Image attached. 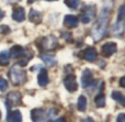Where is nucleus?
Here are the masks:
<instances>
[{
    "label": "nucleus",
    "instance_id": "412c9836",
    "mask_svg": "<svg viewBox=\"0 0 125 122\" xmlns=\"http://www.w3.org/2000/svg\"><path fill=\"white\" fill-rule=\"evenodd\" d=\"M9 53L3 51V52H0V65H8L9 64Z\"/></svg>",
    "mask_w": 125,
    "mask_h": 122
},
{
    "label": "nucleus",
    "instance_id": "4be33fe9",
    "mask_svg": "<svg viewBox=\"0 0 125 122\" xmlns=\"http://www.w3.org/2000/svg\"><path fill=\"white\" fill-rule=\"evenodd\" d=\"M112 97H113V99H114V100L119 101V102L121 103L122 106L125 105V102H124V96L120 91H115V90H114V91L112 92Z\"/></svg>",
    "mask_w": 125,
    "mask_h": 122
},
{
    "label": "nucleus",
    "instance_id": "4468645a",
    "mask_svg": "<svg viewBox=\"0 0 125 122\" xmlns=\"http://www.w3.org/2000/svg\"><path fill=\"white\" fill-rule=\"evenodd\" d=\"M29 20L33 22L34 24H39L42 21V14L40 11L35 10V9H31L30 13H29Z\"/></svg>",
    "mask_w": 125,
    "mask_h": 122
},
{
    "label": "nucleus",
    "instance_id": "0eeeda50",
    "mask_svg": "<svg viewBox=\"0 0 125 122\" xmlns=\"http://www.w3.org/2000/svg\"><path fill=\"white\" fill-rule=\"evenodd\" d=\"M93 83V75L90 69H84L81 74V86L83 88H88Z\"/></svg>",
    "mask_w": 125,
    "mask_h": 122
},
{
    "label": "nucleus",
    "instance_id": "423d86ee",
    "mask_svg": "<svg viewBox=\"0 0 125 122\" xmlns=\"http://www.w3.org/2000/svg\"><path fill=\"white\" fill-rule=\"evenodd\" d=\"M64 86L68 91L75 92L78 89V84H77V80H76L75 75H73V74L67 75L64 78Z\"/></svg>",
    "mask_w": 125,
    "mask_h": 122
},
{
    "label": "nucleus",
    "instance_id": "39448f33",
    "mask_svg": "<svg viewBox=\"0 0 125 122\" xmlns=\"http://www.w3.org/2000/svg\"><path fill=\"white\" fill-rule=\"evenodd\" d=\"M31 118L33 122H46L48 119V114L42 108H36L31 111Z\"/></svg>",
    "mask_w": 125,
    "mask_h": 122
},
{
    "label": "nucleus",
    "instance_id": "a211bd4d",
    "mask_svg": "<svg viewBox=\"0 0 125 122\" xmlns=\"http://www.w3.org/2000/svg\"><path fill=\"white\" fill-rule=\"evenodd\" d=\"M78 110L81 112H84L87 110V98L86 96H83V95H81V96H79V98H78Z\"/></svg>",
    "mask_w": 125,
    "mask_h": 122
},
{
    "label": "nucleus",
    "instance_id": "9b49d317",
    "mask_svg": "<svg viewBox=\"0 0 125 122\" xmlns=\"http://www.w3.org/2000/svg\"><path fill=\"white\" fill-rule=\"evenodd\" d=\"M124 32V21L122 20H117L114 24H113L112 29H111V34L114 36H121Z\"/></svg>",
    "mask_w": 125,
    "mask_h": 122
},
{
    "label": "nucleus",
    "instance_id": "f3484780",
    "mask_svg": "<svg viewBox=\"0 0 125 122\" xmlns=\"http://www.w3.org/2000/svg\"><path fill=\"white\" fill-rule=\"evenodd\" d=\"M23 51L24 50L20 45H14V46H12V47H11L9 56H11L12 58H18V57L22 56V54H23Z\"/></svg>",
    "mask_w": 125,
    "mask_h": 122
},
{
    "label": "nucleus",
    "instance_id": "b1692460",
    "mask_svg": "<svg viewBox=\"0 0 125 122\" xmlns=\"http://www.w3.org/2000/svg\"><path fill=\"white\" fill-rule=\"evenodd\" d=\"M8 89V83L3 77H0V91H6Z\"/></svg>",
    "mask_w": 125,
    "mask_h": 122
},
{
    "label": "nucleus",
    "instance_id": "c85d7f7f",
    "mask_svg": "<svg viewBox=\"0 0 125 122\" xmlns=\"http://www.w3.org/2000/svg\"><path fill=\"white\" fill-rule=\"evenodd\" d=\"M53 122H66V120H65L64 118H58V119H56V120H54Z\"/></svg>",
    "mask_w": 125,
    "mask_h": 122
},
{
    "label": "nucleus",
    "instance_id": "dca6fc26",
    "mask_svg": "<svg viewBox=\"0 0 125 122\" xmlns=\"http://www.w3.org/2000/svg\"><path fill=\"white\" fill-rule=\"evenodd\" d=\"M37 81H39L40 86H42V87H44V86L47 85V84H48V74H47V70L44 69V68H42L41 73H40L39 76H37Z\"/></svg>",
    "mask_w": 125,
    "mask_h": 122
},
{
    "label": "nucleus",
    "instance_id": "f257e3e1",
    "mask_svg": "<svg viewBox=\"0 0 125 122\" xmlns=\"http://www.w3.org/2000/svg\"><path fill=\"white\" fill-rule=\"evenodd\" d=\"M113 1L112 0H103V6L100 11L98 21L93 25L91 30V35H92L94 41H100L106 35L108 32V22L110 19V14L112 11Z\"/></svg>",
    "mask_w": 125,
    "mask_h": 122
},
{
    "label": "nucleus",
    "instance_id": "cd10ccee",
    "mask_svg": "<svg viewBox=\"0 0 125 122\" xmlns=\"http://www.w3.org/2000/svg\"><path fill=\"white\" fill-rule=\"evenodd\" d=\"M81 122H94L93 121V119L92 118H90V117H88V118H86L84 120H82Z\"/></svg>",
    "mask_w": 125,
    "mask_h": 122
},
{
    "label": "nucleus",
    "instance_id": "2eb2a0df",
    "mask_svg": "<svg viewBox=\"0 0 125 122\" xmlns=\"http://www.w3.org/2000/svg\"><path fill=\"white\" fill-rule=\"evenodd\" d=\"M22 121V114L19 110H13L10 111L7 116V122H21Z\"/></svg>",
    "mask_w": 125,
    "mask_h": 122
},
{
    "label": "nucleus",
    "instance_id": "bb28decb",
    "mask_svg": "<svg viewBox=\"0 0 125 122\" xmlns=\"http://www.w3.org/2000/svg\"><path fill=\"white\" fill-rule=\"evenodd\" d=\"M116 122H125V114L124 113H120L119 117L116 118Z\"/></svg>",
    "mask_w": 125,
    "mask_h": 122
},
{
    "label": "nucleus",
    "instance_id": "1a4fd4ad",
    "mask_svg": "<svg viewBox=\"0 0 125 122\" xmlns=\"http://www.w3.org/2000/svg\"><path fill=\"white\" fill-rule=\"evenodd\" d=\"M98 52L94 47H88L82 52V58L87 62H93L97 59Z\"/></svg>",
    "mask_w": 125,
    "mask_h": 122
},
{
    "label": "nucleus",
    "instance_id": "a878e982",
    "mask_svg": "<svg viewBox=\"0 0 125 122\" xmlns=\"http://www.w3.org/2000/svg\"><path fill=\"white\" fill-rule=\"evenodd\" d=\"M9 32H10V29H9L7 25L0 26V33H2V34H7V33H9Z\"/></svg>",
    "mask_w": 125,
    "mask_h": 122
},
{
    "label": "nucleus",
    "instance_id": "6e6552de",
    "mask_svg": "<svg viewBox=\"0 0 125 122\" xmlns=\"http://www.w3.org/2000/svg\"><path fill=\"white\" fill-rule=\"evenodd\" d=\"M117 50V46L115 43L113 42H108L105 43L101 48V53L103 56H106V57H110L111 55H113Z\"/></svg>",
    "mask_w": 125,
    "mask_h": 122
},
{
    "label": "nucleus",
    "instance_id": "2f4dec72",
    "mask_svg": "<svg viewBox=\"0 0 125 122\" xmlns=\"http://www.w3.org/2000/svg\"><path fill=\"white\" fill-rule=\"evenodd\" d=\"M0 118H1V111H0Z\"/></svg>",
    "mask_w": 125,
    "mask_h": 122
},
{
    "label": "nucleus",
    "instance_id": "f03ea898",
    "mask_svg": "<svg viewBox=\"0 0 125 122\" xmlns=\"http://www.w3.org/2000/svg\"><path fill=\"white\" fill-rule=\"evenodd\" d=\"M9 77H10L11 81L14 85L21 86L26 81V73L21 68V66L14 65L11 67L10 72H9Z\"/></svg>",
    "mask_w": 125,
    "mask_h": 122
},
{
    "label": "nucleus",
    "instance_id": "5701e85b",
    "mask_svg": "<svg viewBox=\"0 0 125 122\" xmlns=\"http://www.w3.org/2000/svg\"><path fill=\"white\" fill-rule=\"evenodd\" d=\"M65 3L70 9H77L80 3V0H65Z\"/></svg>",
    "mask_w": 125,
    "mask_h": 122
},
{
    "label": "nucleus",
    "instance_id": "c756f323",
    "mask_svg": "<svg viewBox=\"0 0 125 122\" xmlns=\"http://www.w3.org/2000/svg\"><path fill=\"white\" fill-rule=\"evenodd\" d=\"M3 17H4V12L2 10H0V21L3 19Z\"/></svg>",
    "mask_w": 125,
    "mask_h": 122
},
{
    "label": "nucleus",
    "instance_id": "ddd939ff",
    "mask_svg": "<svg viewBox=\"0 0 125 122\" xmlns=\"http://www.w3.org/2000/svg\"><path fill=\"white\" fill-rule=\"evenodd\" d=\"M78 18L76 15H71V14H68L64 18V25L68 29H73V28H76L78 25Z\"/></svg>",
    "mask_w": 125,
    "mask_h": 122
},
{
    "label": "nucleus",
    "instance_id": "20e7f679",
    "mask_svg": "<svg viewBox=\"0 0 125 122\" xmlns=\"http://www.w3.org/2000/svg\"><path fill=\"white\" fill-rule=\"evenodd\" d=\"M95 13H97V9L95 6L91 4V6H86L82 9V13H81V22L82 23H89L93 18L95 17Z\"/></svg>",
    "mask_w": 125,
    "mask_h": 122
},
{
    "label": "nucleus",
    "instance_id": "6ab92c4d",
    "mask_svg": "<svg viewBox=\"0 0 125 122\" xmlns=\"http://www.w3.org/2000/svg\"><path fill=\"white\" fill-rule=\"evenodd\" d=\"M41 58H42V61H43L47 66H54V65H56V59H55L53 56H51V55L42 54L41 55Z\"/></svg>",
    "mask_w": 125,
    "mask_h": 122
},
{
    "label": "nucleus",
    "instance_id": "7c9ffc66",
    "mask_svg": "<svg viewBox=\"0 0 125 122\" xmlns=\"http://www.w3.org/2000/svg\"><path fill=\"white\" fill-rule=\"evenodd\" d=\"M124 80H125V78H124V77H122V78H121V86H122V87H124V85H125Z\"/></svg>",
    "mask_w": 125,
    "mask_h": 122
},
{
    "label": "nucleus",
    "instance_id": "f8f14e48",
    "mask_svg": "<svg viewBox=\"0 0 125 122\" xmlns=\"http://www.w3.org/2000/svg\"><path fill=\"white\" fill-rule=\"evenodd\" d=\"M12 19L17 22H23L25 20V11L22 7H18L12 12Z\"/></svg>",
    "mask_w": 125,
    "mask_h": 122
},
{
    "label": "nucleus",
    "instance_id": "9d476101",
    "mask_svg": "<svg viewBox=\"0 0 125 122\" xmlns=\"http://www.w3.org/2000/svg\"><path fill=\"white\" fill-rule=\"evenodd\" d=\"M7 99H8V103L11 106V107H12V106L20 105L21 99H22V96H21V94H20V92H18V91H11L10 94L8 95Z\"/></svg>",
    "mask_w": 125,
    "mask_h": 122
},
{
    "label": "nucleus",
    "instance_id": "7ed1b4c3",
    "mask_svg": "<svg viewBox=\"0 0 125 122\" xmlns=\"http://www.w3.org/2000/svg\"><path fill=\"white\" fill-rule=\"evenodd\" d=\"M57 44H58V41L56 37L53 35H47L40 41L39 46L42 51H53L57 47Z\"/></svg>",
    "mask_w": 125,
    "mask_h": 122
},
{
    "label": "nucleus",
    "instance_id": "393cba45",
    "mask_svg": "<svg viewBox=\"0 0 125 122\" xmlns=\"http://www.w3.org/2000/svg\"><path fill=\"white\" fill-rule=\"evenodd\" d=\"M117 20H122L124 21V18H125V9H124V6H121L119 9V14H117Z\"/></svg>",
    "mask_w": 125,
    "mask_h": 122
},
{
    "label": "nucleus",
    "instance_id": "aec40b11",
    "mask_svg": "<svg viewBox=\"0 0 125 122\" xmlns=\"http://www.w3.org/2000/svg\"><path fill=\"white\" fill-rule=\"evenodd\" d=\"M94 102L97 105V107H100V108H103L105 106V97H104V95L102 92H100V94H98L95 96Z\"/></svg>",
    "mask_w": 125,
    "mask_h": 122
}]
</instances>
